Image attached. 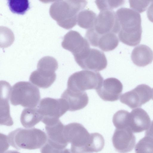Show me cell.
Returning <instances> with one entry per match:
<instances>
[{"instance_id": "44dd1931", "label": "cell", "mask_w": 153, "mask_h": 153, "mask_svg": "<svg viewBox=\"0 0 153 153\" xmlns=\"http://www.w3.org/2000/svg\"><path fill=\"white\" fill-rule=\"evenodd\" d=\"M56 78V74L52 75L47 74L41 72L37 70L31 73L29 80L39 88H47L53 84Z\"/></svg>"}, {"instance_id": "9a60e30c", "label": "cell", "mask_w": 153, "mask_h": 153, "mask_svg": "<svg viewBox=\"0 0 153 153\" xmlns=\"http://www.w3.org/2000/svg\"><path fill=\"white\" fill-rule=\"evenodd\" d=\"M123 89V85L120 81L117 79L111 77L103 80L96 91L103 100L113 102L119 99Z\"/></svg>"}, {"instance_id": "ba28073f", "label": "cell", "mask_w": 153, "mask_h": 153, "mask_svg": "<svg viewBox=\"0 0 153 153\" xmlns=\"http://www.w3.org/2000/svg\"><path fill=\"white\" fill-rule=\"evenodd\" d=\"M82 69L99 71L107 67V61L104 53L100 50L89 48L81 55L74 58Z\"/></svg>"}, {"instance_id": "30bf717a", "label": "cell", "mask_w": 153, "mask_h": 153, "mask_svg": "<svg viewBox=\"0 0 153 153\" xmlns=\"http://www.w3.org/2000/svg\"><path fill=\"white\" fill-rule=\"evenodd\" d=\"M152 89L144 84L139 85L131 90L122 94L120 101L131 109L140 107L152 98Z\"/></svg>"}, {"instance_id": "cb8c5ba5", "label": "cell", "mask_w": 153, "mask_h": 153, "mask_svg": "<svg viewBox=\"0 0 153 153\" xmlns=\"http://www.w3.org/2000/svg\"><path fill=\"white\" fill-rule=\"evenodd\" d=\"M7 3L12 12L23 15L29 9V0H7Z\"/></svg>"}, {"instance_id": "e0dca14e", "label": "cell", "mask_w": 153, "mask_h": 153, "mask_svg": "<svg viewBox=\"0 0 153 153\" xmlns=\"http://www.w3.org/2000/svg\"><path fill=\"white\" fill-rule=\"evenodd\" d=\"M61 98L66 101L69 111H71L83 109L88 102V97L85 92L73 90L68 88L62 93Z\"/></svg>"}, {"instance_id": "6da1fadb", "label": "cell", "mask_w": 153, "mask_h": 153, "mask_svg": "<svg viewBox=\"0 0 153 153\" xmlns=\"http://www.w3.org/2000/svg\"><path fill=\"white\" fill-rule=\"evenodd\" d=\"M63 133L72 153L98 152L101 146L99 133H89L82 124L72 123L64 126Z\"/></svg>"}, {"instance_id": "484cf974", "label": "cell", "mask_w": 153, "mask_h": 153, "mask_svg": "<svg viewBox=\"0 0 153 153\" xmlns=\"http://www.w3.org/2000/svg\"><path fill=\"white\" fill-rule=\"evenodd\" d=\"M95 3L100 11L112 10L123 5L125 0H95Z\"/></svg>"}, {"instance_id": "4dcf8cb0", "label": "cell", "mask_w": 153, "mask_h": 153, "mask_svg": "<svg viewBox=\"0 0 153 153\" xmlns=\"http://www.w3.org/2000/svg\"><path fill=\"white\" fill-rule=\"evenodd\" d=\"M147 16L149 20L153 23V2L150 4L147 9Z\"/></svg>"}, {"instance_id": "603a6c76", "label": "cell", "mask_w": 153, "mask_h": 153, "mask_svg": "<svg viewBox=\"0 0 153 153\" xmlns=\"http://www.w3.org/2000/svg\"><path fill=\"white\" fill-rule=\"evenodd\" d=\"M58 67V62L54 58L45 56L40 59L37 64V70L39 71L50 74L55 73Z\"/></svg>"}, {"instance_id": "8992f818", "label": "cell", "mask_w": 153, "mask_h": 153, "mask_svg": "<svg viewBox=\"0 0 153 153\" xmlns=\"http://www.w3.org/2000/svg\"><path fill=\"white\" fill-rule=\"evenodd\" d=\"M64 126L58 119L45 125L47 140L40 150L42 153L69 152L68 143L63 135Z\"/></svg>"}, {"instance_id": "5b68a950", "label": "cell", "mask_w": 153, "mask_h": 153, "mask_svg": "<svg viewBox=\"0 0 153 153\" xmlns=\"http://www.w3.org/2000/svg\"><path fill=\"white\" fill-rule=\"evenodd\" d=\"M40 95L38 88L29 82L21 81L11 88L10 100L11 104L28 108H35L39 103Z\"/></svg>"}, {"instance_id": "9c48e42d", "label": "cell", "mask_w": 153, "mask_h": 153, "mask_svg": "<svg viewBox=\"0 0 153 153\" xmlns=\"http://www.w3.org/2000/svg\"><path fill=\"white\" fill-rule=\"evenodd\" d=\"M37 108L42 119H59L69 111L66 102L62 98L58 99L45 98L41 100Z\"/></svg>"}, {"instance_id": "5bb4252c", "label": "cell", "mask_w": 153, "mask_h": 153, "mask_svg": "<svg viewBox=\"0 0 153 153\" xmlns=\"http://www.w3.org/2000/svg\"><path fill=\"white\" fill-rule=\"evenodd\" d=\"M133 132L129 128H116L112 137V142L117 152L126 153L133 149L136 138Z\"/></svg>"}, {"instance_id": "ffe728a7", "label": "cell", "mask_w": 153, "mask_h": 153, "mask_svg": "<svg viewBox=\"0 0 153 153\" xmlns=\"http://www.w3.org/2000/svg\"><path fill=\"white\" fill-rule=\"evenodd\" d=\"M42 118L37 108H26L22 111L20 120L24 127L30 128L41 121Z\"/></svg>"}, {"instance_id": "277c9868", "label": "cell", "mask_w": 153, "mask_h": 153, "mask_svg": "<svg viewBox=\"0 0 153 153\" xmlns=\"http://www.w3.org/2000/svg\"><path fill=\"white\" fill-rule=\"evenodd\" d=\"M7 137L10 145L18 150L39 149L47 140L45 133L35 128H19L10 132Z\"/></svg>"}, {"instance_id": "7c38bea8", "label": "cell", "mask_w": 153, "mask_h": 153, "mask_svg": "<svg viewBox=\"0 0 153 153\" xmlns=\"http://www.w3.org/2000/svg\"><path fill=\"white\" fill-rule=\"evenodd\" d=\"M85 37L92 46L98 47L104 51L115 49L119 44V39L115 34L109 33L102 35L98 34L92 28L86 31Z\"/></svg>"}, {"instance_id": "1f68e13d", "label": "cell", "mask_w": 153, "mask_h": 153, "mask_svg": "<svg viewBox=\"0 0 153 153\" xmlns=\"http://www.w3.org/2000/svg\"><path fill=\"white\" fill-rule=\"evenodd\" d=\"M45 3H48L52 2H56L61 0H39Z\"/></svg>"}, {"instance_id": "d6a6232c", "label": "cell", "mask_w": 153, "mask_h": 153, "mask_svg": "<svg viewBox=\"0 0 153 153\" xmlns=\"http://www.w3.org/2000/svg\"><path fill=\"white\" fill-rule=\"evenodd\" d=\"M152 91H153V95H152V99L153 100V89H152Z\"/></svg>"}, {"instance_id": "d6986e66", "label": "cell", "mask_w": 153, "mask_h": 153, "mask_svg": "<svg viewBox=\"0 0 153 153\" xmlns=\"http://www.w3.org/2000/svg\"><path fill=\"white\" fill-rule=\"evenodd\" d=\"M131 58L136 65L143 67L151 63L153 60V51L147 46L140 45L132 51Z\"/></svg>"}, {"instance_id": "8fae6325", "label": "cell", "mask_w": 153, "mask_h": 153, "mask_svg": "<svg viewBox=\"0 0 153 153\" xmlns=\"http://www.w3.org/2000/svg\"><path fill=\"white\" fill-rule=\"evenodd\" d=\"M92 28L100 35L117 34L120 30V26L116 13L112 10H106L100 11Z\"/></svg>"}, {"instance_id": "3957f363", "label": "cell", "mask_w": 153, "mask_h": 153, "mask_svg": "<svg viewBox=\"0 0 153 153\" xmlns=\"http://www.w3.org/2000/svg\"><path fill=\"white\" fill-rule=\"evenodd\" d=\"M87 4L86 0H61L51 5L49 13L60 27L70 29L76 25L78 13Z\"/></svg>"}, {"instance_id": "2e32d148", "label": "cell", "mask_w": 153, "mask_h": 153, "mask_svg": "<svg viewBox=\"0 0 153 153\" xmlns=\"http://www.w3.org/2000/svg\"><path fill=\"white\" fill-rule=\"evenodd\" d=\"M11 88L7 82H1L0 124L12 126L13 123L10 114L9 103Z\"/></svg>"}, {"instance_id": "7a4b0ae2", "label": "cell", "mask_w": 153, "mask_h": 153, "mask_svg": "<svg viewBox=\"0 0 153 153\" xmlns=\"http://www.w3.org/2000/svg\"><path fill=\"white\" fill-rule=\"evenodd\" d=\"M116 13L120 26L118 34L120 41L131 46L139 44L142 32L140 14L132 9L125 7L118 9Z\"/></svg>"}, {"instance_id": "4fadbf2b", "label": "cell", "mask_w": 153, "mask_h": 153, "mask_svg": "<svg viewBox=\"0 0 153 153\" xmlns=\"http://www.w3.org/2000/svg\"><path fill=\"white\" fill-rule=\"evenodd\" d=\"M62 46L64 49L71 52L74 57L81 55L90 48L87 40L79 33L73 30L64 36Z\"/></svg>"}, {"instance_id": "f1b7e54d", "label": "cell", "mask_w": 153, "mask_h": 153, "mask_svg": "<svg viewBox=\"0 0 153 153\" xmlns=\"http://www.w3.org/2000/svg\"><path fill=\"white\" fill-rule=\"evenodd\" d=\"M1 135V140L2 142V145H1L0 153L3 152L8 148L10 144L9 143L7 136L2 134Z\"/></svg>"}, {"instance_id": "f546056e", "label": "cell", "mask_w": 153, "mask_h": 153, "mask_svg": "<svg viewBox=\"0 0 153 153\" xmlns=\"http://www.w3.org/2000/svg\"><path fill=\"white\" fill-rule=\"evenodd\" d=\"M145 132L146 136L148 137L153 142V121Z\"/></svg>"}, {"instance_id": "83f0119b", "label": "cell", "mask_w": 153, "mask_h": 153, "mask_svg": "<svg viewBox=\"0 0 153 153\" xmlns=\"http://www.w3.org/2000/svg\"><path fill=\"white\" fill-rule=\"evenodd\" d=\"M131 8L139 13L145 11L153 0H128Z\"/></svg>"}, {"instance_id": "52a82bcc", "label": "cell", "mask_w": 153, "mask_h": 153, "mask_svg": "<svg viewBox=\"0 0 153 153\" xmlns=\"http://www.w3.org/2000/svg\"><path fill=\"white\" fill-rule=\"evenodd\" d=\"M103 79L98 72L82 70L74 73L69 77L67 88L80 91L92 89L96 90L100 86Z\"/></svg>"}, {"instance_id": "4316f807", "label": "cell", "mask_w": 153, "mask_h": 153, "mask_svg": "<svg viewBox=\"0 0 153 153\" xmlns=\"http://www.w3.org/2000/svg\"><path fill=\"white\" fill-rule=\"evenodd\" d=\"M135 151L136 153H153V142L145 136L137 144Z\"/></svg>"}, {"instance_id": "7402d4cb", "label": "cell", "mask_w": 153, "mask_h": 153, "mask_svg": "<svg viewBox=\"0 0 153 153\" xmlns=\"http://www.w3.org/2000/svg\"><path fill=\"white\" fill-rule=\"evenodd\" d=\"M97 17L96 14L91 10L87 9L82 10L78 14L77 24L82 28L90 29L94 27Z\"/></svg>"}, {"instance_id": "ac0fdd59", "label": "cell", "mask_w": 153, "mask_h": 153, "mask_svg": "<svg viewBox=\"0 0 153 153\" xmlns=\"http://www.w3.org/2000/svg\"><path fill=\"white\" fill-rule=\"evenodd\" d=\"M150 123L149 116L142 108L134 109L130 113L128 126L133 132L139 133L147 130Z\"/></svg>"}, {"instance_id": "d4e9b609", "label": "cell", "mask_w": 153, "mask_h": 153, "mask_svg": "<svg viewBox=\"0 0 153 153\" xmlns=\"http://www.w3.org/2000/svg\"><path fill=\"white\" fill-rule=\"evenodd\" d=\"M130 113L125 110H120L114 115L113 123L116 128H129L128 123Z\"/></svg>"}]
</instances>
